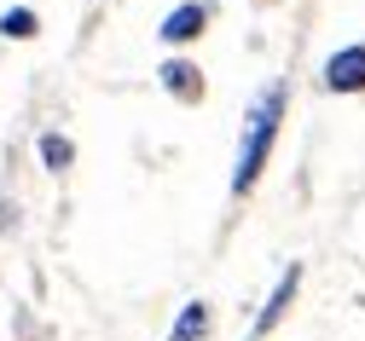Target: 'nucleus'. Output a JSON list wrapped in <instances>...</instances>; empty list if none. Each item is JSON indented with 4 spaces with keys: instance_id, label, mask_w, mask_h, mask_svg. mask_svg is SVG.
<instances>
[{
    "instance_id": "nucleus-4",
    "label": "nucleus",
    "mask_w": 365,
    "mask_h": 341,
    "mask_svg": "<svg viewBox=\"0 0 365 341\" xmlns=\"http://www.w3.org/2000/svg\"><path fill=\"white\" fill-rule=\"evenodd\" d=\"M296 283H302V266H290V272L279 278V289H272V301H267V307H261V318H255V335H267L272 324L284 318V307L296 301Z\"/></svg>"
},
{
    "instance_id": "nucleus-2",
    "label": "nucleus",
    "mask_w": 365,
    "mask_h": 341,
    "mask_svg": "<svg viewBox=\"0 0 365 341\" xmlns=\"http://www.w3.org/2000/svg\"><path fill=\"white\" fill-rule=\"evenodd\" d=\"M325 87L331 93H365V41L325 58Z\"/></svg>"
},
{
    "instance_id": "nucleus-5",
    "label": "nucleus",
    "mask_w": 365,
    "mask_h": 341,
    "mask_svg": "<svg viewBox=\"0 0 365 341\" xmlns=\"http://www.w3.org/2000/svg\"><path fill=\"white\" fill-rule=\"evenodd\" d=\"M163 87H168V93H180V99H197V93H203L197 70H192V64H180V58H174V64H163Z\"/></svg>"
},
{
    "instance_id": "nucleus-1",
    "label": "nucleus",
    "mask_w": 365,
    "mask_h": 341,
    "mask_svg": "<svg viewBox=\"0 0 365 341\" xmlns=\"http://www.w3.org/2000/svg\"><path fill=\"white\" fill-rule=\"evenodd\" d=\"M279 122H284V87H267L255 110L244 116V139H238V168H232V191L244 197V191L261 179L267 157H272V145H279Z\"/></svg>"
},
{
    "instance_id": "nucleus-7",
    "label": "nucleus",
    "mask_w": 365,
    "mask_h": 341,
    "mask_svg": "<svg viewBox=\"0 0 365 341\" xmlns=\"http://www.w3.org/2000/svg\"><path fill=\"white\" fill-rule=\"evenodd\" d=\"M0 35L29 41V35H35V12H24V6H18V12H6V18H0Z\"/></svg>"
},
{
    "instance_id": "nucleus-3",
    "label": "nucleus",
    "mask_w": 365,
    "mask_h": 341,
    "mask_svg": "<svg viewBox=\"0 0 365 341\" xmlns=\"http://www.w3.org/2000/svg\"><path fill=\"white\" fill-rule=\"evenodd\" d=\"M203 23H209V6H203V0H186V6H174L168 18H163V41L168 46H186V41H197L203 35Z\"/></svg>"
},
{
    "instance_id": "nucleus-6",
    "label": "nucleus",
    "mask_w": 365,
    "mask_h": 341,
    "mask_svg": "<svg viewBox=\"0 0 365 341\" xmlns=\"http://www.w3.org/2000/svg\"><path fill=\"white\" fill-rule=\"evenodd\" d=\"M203 330H209V307H203V301H192L186 313H180V324H174V335H168V341H197Z\"/></svg>"
},
{
    "instance_id": "nucleus-8",
    "label": "nucleus",
    "mask_w": 365,
    "mask_h": 341,
    "mask_svg": "<svg viewBox=\"0 0 365 341\" xmlns=\"http://www.w3.org/2000/svg\"><path fill=\"white\" fill-rule=\"evenodd\" d=\"M41 162H47V168H70V139L47 133V139H41Z\"/></svg>"
}]
</instances>
